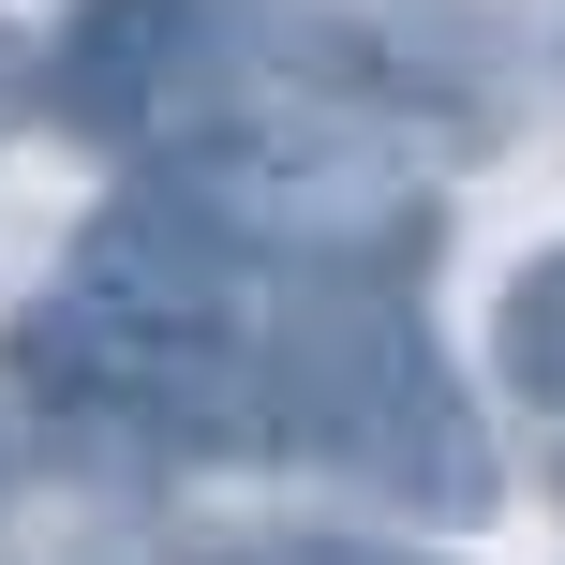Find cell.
I'll use <instances>...</instances> for the list:
<instances>
[{"mask_svg": "<svg viewBox=\"0 0 565 565\" xmlns=\"http://www.w3.org/2000/svg\"><path fill=\"white\" fill-rule=\"evenodd\" d=\"M268 417H282L298 461L358 477L402 521H491V491H507L461 372L431 358L417 298H402V254L387 268H282V298H268Z\"/></svg>", "mask_w": 565, "mask_h": 565, "instance_id": "obj_1", "label": "cell"}, {"mask_svg": "<svg viewBox=\"0 0 565 565\" xmlns=\"http://www.w3.org/2000/svg\"><path fill=\"white\" fill-rule=\"evenodd\" d=\"M238 0H75V30L45 45V105L105 149H179L238 89Z\"/></svg>", "mask_w": 565, "mask_h": 565, "instance_id": "obj_2", "label": "cell"}, {"mask_svg": "<svg viewBox=\"0 0 565 565\" xmlns=\"http://www.w3.org/2000/svg\"><path fill=\"white\" fill-rule=\"evenodd\" d=\"M491 372H507V402L565 417V238L507 268V298H491Z\"/></svg>", "mask_w": 565, "mask_h": 565, "instance_id": "obj_3", "label": "cell"}, {"mask_svg": "<svg viewBox=\"0 0 565 565\" xmlns=\"http://www.w3.org/2000/svg\"><path fill=\"white\" fill-rule=\"evenodd\" d=\"M15 105H45V60H30L15 30H0V135H15Z\"/></svg>", "mask_w": 565, "mask_h": 565, "instance_id": "obj_4", "label": "cell"}]
</instances>
